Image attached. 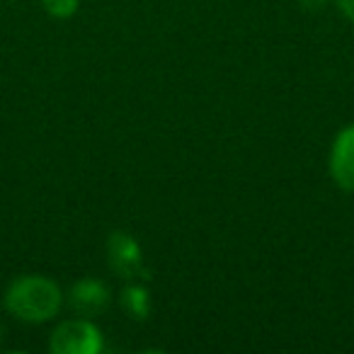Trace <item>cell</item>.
Segmentation results:
<instances>
[{
  "mask_svg": "<svg viewBox=\"0 0 354 354\" xmlns=\"http://www.w3.org/2000/svg\"><path fill=\"white\" fill-rule=\"evenodd\" d=\"M41 6L56 20H68L78 12L80 0H41Z\"/></svg>",
  "mask_w": 354,
  "mask_h": 354,
  "instance_id": "obj_7",
  "label": "cell"
},
{
  "mask_svg": "<svg viewBox=\"0 0 354 354\" xmlns=\"http://www.w3.org/2000/svg\"><path fill=\"white\" fill-rule=\"evenodd\" d=\"M8 313L15 315L22 323H49L56 318L64 304V294L61 286L54 279L41 274H25L17 277L10 286H8L6 296H3Z\"/></svg>",
  "mask_w": 354,
  "mask_h": 354,
  "instance_id": "obj_1",
  "label": "cell"
},
{
  "mask_svg": "<svg viewBox=\"0 0 354 354\" xmlns=\"http://www.w3.org/2000/svg\"><path fill=\"white\" fill-rule=\"evenodd\" d=\"M68 301L75 313L85 315V318H95L109 306L112 294H109L107 284H102L100 279H80L71 289Z\"/></svg>",
  "mask_w": 354,
  "mask_h": 354,
  "instance_id": "obj_5",
  "label": "cell"
},
{
  "mask_svg": "<svg viewBox=\"0 0 354 354\" xmlns=\"http://www.w3.org/2000/svg\"><path fill=\"white\" fill-rule=\"evenodd\" d=\"M107 257H109L112 270L117 272V274L127 277V279H136L138 274H143L141 245H138L136 238L129 236V233L117 231V233L109 236Z\"/></svg>",
  "mask_w": 354,
  "mask_h": 354,
  "instance_id": "obj_4",
  "label": "cell"
},
{
  "mask_svg": "<svg viewBox=\"0 0 354 354\" xmlns=\"http://www.w3.org/2000/svg\"><path fill=\"white\" fill-rule=\"evenodd\" d=\"M330 177L335 180L339 189L354 192V124L344 127L335 136L333 148H330Z\"/></svg>",
  "mask_w": 354,
  "mask_h": 354,
  "instance_id": "obj_3",
  "label": "cell"
},
{
  "mask_svg": "<svg viewBox=\"0 0 354 354\" xmlns=\"http://www.w3.org/2000/svg\"><path fill=\"white\" fill-rule=\"evenodd\" d=\"M335 3H337L339 12H342L347 20L354 22V0H335Z\"/></svg>",
  "mask_w": 354,
  "mask_h": 354,
  "instance_id": "obj_8",
  "label": "cell"
},
{
  "mask_svg": "<svg viewBox=\"0 0 354 354\" xmlns=\"http://www.w3.org/2000/svg\"><path fill=\"white\" fill-rule=\"evenodd\" d=\"M49 349L54 354H97L104 349L102 330L85 315L64 320L51 333Z\"/></svg>",
  "mask_w": 354,
  "mask_h": 354,
  "instance_id": "obj_2",
  "label": "cell"
},
{
  "mask_svg": "<svg viewBox=\"0 0 354 354\" xmlns=\"http://www.w3.org/2000/svg\"><path fill=\"white\" fill-rule=\"evenodd\" d=\"M122 306L131 318L143 320L148 313H151V294H148L146 286L131 284L122 291Z\"/></svg>",
  "mask_w": 354,
  "mask_h": 354,
  "instance_id": "obj_6",
  "label": "cell"
}]
</instances>
